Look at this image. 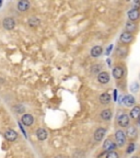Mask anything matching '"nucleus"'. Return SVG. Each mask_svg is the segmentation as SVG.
Segmentation results:
<instances>
[{
	"instance_id": "5",
	"label": "nucleus",
	"mask_w": 140,
	"mask_h": 158,
	"mask_svg": "<svg viewBox=\"0 0 140 158\" xmlns=\"http://www.w3.org/2000/svg\"><path fill=\"white\" fill-rule=\"evenodd\" d=\"M5 138L9 142H14L18 138V133L12 128H9L5 132Z\"/></svg>"
},
{
	"instance_id": "21",
	"label": "nucleus",
	"mask_w": 140,
	"mask_h": 158,
	"mask_svg": "<svg viewBox=\"0 0 140 158\" xmlns=\"http://www.w3.org/2000/svg\"><path fill=\"white\" fill-rule=\"evenodd\" d=\"M136 29H137V25L135 24V22H130V21H128V22L126 23V32L131 33V34H133V32L134 31H136Z\"/></svg>"
},
{
	"instance_id": "3",
	"label": "nucleus",
	"mask_w": 140,
	"mask_h": 158,
	"mask_svg": "<svg viewBox=\"0 0 140 158\" xmlns=\"http://www.w3.org/2000/svg\"><path fill=\"white\" fill-rule=\"evenodd\" d=\"M117 122L122 127H127V126H129V116L125 113H121L118 115Z\"/></svg>"
},
{
	"instance_id": "32",
	"label": "nucleus",
	"mask_w": 140,
	"mask_h": 158,
	"mask_svg": "<svg viewBox=\"0 0 140 158\" xmlns=\"http://www.w3.org/2000/svg\"><path fill=\"white\" fill-rule=\"evenodd\" d=\"M107 64L110 65V66H111V59H107Z\"/></svg>"
},
{
	"instance_id": "1",
	"label": "nucleus",
	"mask_w": 140,
	"mask_h": 158,
	"mask_svg": "<svg viewBox=\"0 0 140 158\" xmlns=\"http://www.w3.org/2000/svg\"><path fill=\"white\" fill-rule=\"evenodd\" d=\"M2 27L8 31H11L15 27V20L11 17H7L2 20Z\"/></svg>"
},
{
	"instance_id": "31",
	"label": "nucleus",
	"mask_w": 140,
	"mask_h": 158,
	"mask_svg": "<svg viewBox=\"0 0 140 158\" xmlns=\"http://www.w3.org/2000/svg\"><path fill=\"white\" fill-rule=\"evenodd\" d=\"M55 158H65L64 156H62V155H59V156H57V157H55Z\"/></svg>"
},
{
	"instance_id": "12",
	"label": "nucleus",
	"mask_w": 140,
	"mask_h": 158,
	"mask_svg": "<svg viewBox=\"0 0 140 158\" xmlns=\"http://www.w3.org/2000/svg\"><path fill=\"white\" fill-rule=\"evenodd\" d=\"M128 18L130 20V22H135L140 18V11L139 10H134L131 9L129 12H128Z\"/></svg>"
},
{
	"instance_id": "27",
	"label": "nucleus",
	"mask_w": 140,
	"mask_h": 158,
	"mask_svg": "<svg viewBox=\"0 0 140 158\" xmlns=\"http://www.w3.org/2000/svg\"><path fill=\"white\" fill-rule=\"evenodd\" d=\"M134 151H135V144L130 143L129 144V146H128V148H127V153L130 154V153H133Z\"/></svg>"
},
{
	"instance_id": "30",
	"label": "nucleus",
	"mask_w": 140,
	"mask_h": 158,
	"mask_svg": "<svg viewBox=\"0 0 140 158\" xmlns=\"http://www.w3.org/2000/svg\"><path fill=\"white\" fill-rule=\"evenodd\" d=\"M113 97H114V101H116L117 100V90H114Z\"/></svg>"
},
{
	"instance_id": "4",
	"label": "nucleus",
	"mask_w": 140,
	"mask_h": 158,
	"mask_svg": "<svg viewBox=\"0 0 140 158\" xmlns=\"http://www.w3.org/2000/svg\"><path fill=\"white\" fill-rule=\"evenodd\" d=\"M30 7H31V2L27 0H20L17 5V8L20 12H25L30 9Z\"/></svg>"
},
{
	"instance_id": "19",
	"label": "nucleus",
	"mask_w": 140,
	"mask_h": 158,
	"mask_svg": "<svg viewBox=\"0 0 140 158\" xmlns=\"http://www.w3.org/2000/svg\"><path fill=\"white\" fill-rule=\"evenodd\" d=\"M101 118L104 121H110L112 118V111L110 109H105L101 112Z\"/></svg>"
},
{
	"instance_id": "24",
	"label": "nucleus",
	"mask_w": 140,
	"mask_h": 158,
	"mask_svg": "<svg viewBox=\"0 0 140 158\" xmlns=\"http://www.w3.org/2000/svg\"><path fill=\"white\" fill-rule=\"evenodd\" d=\"M14 111H17L18 113H22V112H24V106L18 104V106H14Z\"/></svg>"
},
{
	"instance_id": "10",
	"label": "nucleus",
	"mask_w": 140,
	"mask_h": 158,
	"mask_svg": "<svg viewBox=\"0 0 140 158\" xmlns=\"http://www.w3.org/2000/svg\"><path fill=\"white\" fill-rule=\"evenodd\" d=\"M103 148H104V151L107 152V153L108 152H113L116 148V144L114 143L113 141H111V139H106L103 144Z\"/></svg>"
},
{
	"instance_id": "11",
	"label": "nucleus",
	"mask_w": 140,
	"mask_h": 158,
	"mask_svg": "<svg viewBox=\"0 0 140 158\" xmlns=\"http://www.w3.org/2000/svg\"><path fill=\"white\" fill-rule=\"evenodd\" d=\"M98 81L103 85L107 84V82L110 81V75H108V73H106V72L100 73L98 76Z\"/></svg>"
},
{
	"instance_id": "17",
	"label": "nucleus",
	"mask_w": 140,
	"mask_h": 158,
	"mask_svg": "<svg viewBox=\"0 0 140 158\" xmlns=\"http://www.w3.org/2000/svg\"><path fill=\"white\" fill-rule=\"evenodd\" d=\"M47 135H48V134H47V131L45 128H37L36 136L39 141H45L47 138Z\"/></svg>"
},
{
	"instance_id": "34",
	"label": "nucleus",
	"mask_w": 140,
	"mask_h": 158,
	"mask_svg": "<svg viewBox=\"0 0 140 158\" xmlns=\"http://www.w3.org/2000/svg\"><path fill=\"white\" fill-rule=\"evenodd\" d=\"M139 118H140V116H139ZM139 123H140V118H139Z\"/></svg>"
},
{
	"instance_id": "20",
	"label": "nucleus",
	"mask_w": 140,
	"mask_h": 158,
	"mask_svg": "<svg viewBox=\"0 0 140 158\" xmlns=\"http://www.w3.org/2000/svg\"><path fill=\"white\" fill-rule=\"evenodd\" d=\"M100 102H101L102 104L110 103V102H111V96H110V94H107V92L102 94L101 97H100Z\"/></svg>"
},
{
	"instance_id": "33",
	"label": "nucleus",
	"mask_w": 140,
	"mask_h": 158,
	"mask_svg": "<svg viewBox=\"0 0 140 158\" xmlns=\"http://www.w3.org/2000/svg\"><path fill=\"white\" fill-rule=\"evenodd\" d=\"M131 158H139L138 156H134V157H131Z\"/></svg>"
},
{
	"instance_id": "26",
	"label": "nucleus",
	"mask_w": 140,
	"mask_h": 158,
	"mask_svg": "<svg viewBox=\"0 0 140 158\" xmlns=\"http://www.w3.org/2000/svg\"><path fill=\"white\" fill-rule=\"evenodd\" d=\"M91 70L93 74H96V73H98L100 70H101V65H95V66L92 67Z\"/></svg>"
},
{
	"instance_id": "2",
	"label": "nucleus",
	"mask_w": 140,
	"mask_h": 158,
	"mask_svg": "<svg viewBox=\"0 0 140 158\" xmlns=\"http://www.w3.org/2000/svg\"><path fill=\"white\" fill-rule=\"evenodd\" d=\"M115 139H116V145L117 146H123L126 143V134L122 130H118L115 133Z\"/></svg>"
},
{
	"instance_id": "8",
	"label": "nucleus",
	"mask_w": 140,
	"mask_h": 158,
	"mask_svg": "<svg viewBox=\"0 0 140 158\" xmlns=\"http://www.w3.org/2000/svg\"><path fill=\"white\" fill-rule=\"evenodd\" d=\"M134 40V36L131 33H128V32H123L121 34V42L123 43V44H129V43H131V41Z\"/></svg>"
},
{
	"instance_id": "13",
	"label": "nucleus",
	"mask_w": 140,
	"mask_h": 158,
	"mask_svg": "<svg viewBox=\"0 0 140 158\" xmlns=\"http://www.w3.org/2000/svg\"><path fill=\"white\" fill-rule=\"evenodd\" d=\"M113 76L116 79H121L124 76V68L122 66H116L113 69Z\"/></svg>"
},
{
	"instance_id": "15",
	"label": "nucleus",
	"mask_w": 140,
	"mask_h": 158,
	"mask_svg": "<svg viewBox=\"0 0 140 158\" xmlns=\"http://www.w3.org/2000/svg\"><path fill=\"white\" fill-rule=\"evenodd\" d=\"M137 135H138L137 128H136L135 126H129L127 132H126V136H128L130 139H135V138L137 137Z\"/></svg>"
},
{
	"instance_id": "6",
	"label": "nucleus",
	"mask_w": 140,
	"mask_h": 158,
	"mask_svg": "<svg viewBox=\"0 0 140 158\" xmlns=\"http://www.w3.org/2000/svg\"><path fill=\"white\" fill-rule=\"evenodd\" d=\"M21 122H22L23 125L25 126H31L33 123H34V118H33L31 114L29 113H25L22 115V118H21Z\"/></svg>"
},
{
	"instance_id": "35",
	"label": "nucleus",
	"mask_w": 140,
	"mask_h": 158,
	"mask_svg": "<svg viewBox=\"0 0 140 158\" xmlns=\"http://www.w3.org/2000/svg\"><path fill=\"white\" fill-rule=\"evenodd\" d=\"M0 5H1V1H0Z\"/></svg>"
},
{
	"instance_id": "25",
	"label": "nucleus",
	"mask_w": 140,
	"mask_h": 158,
	"mask_svg": "<svg viewBox=\"0 0 140 158\" xmlns=\"http://www.w3.org/2000/svg\"><path fill=\"white\" fill-rule=\"evenodd\" d=\"M138 87H139V85H138V82H133L130 86V90L133 92H137L138 91Z\"/></svg>"
},
{
	"instance_id": "14",
	"label": "nucleus",
	"mask_w": 140,
	"mask_h": 158,
	"mask_svg": "<svg viewBox=\"0 0 140 158\" xmlns=\"http://www.w3.org/2000/svg\"><path fill=\"white\" fill-rule=\"evenodd\" d=\"M103 53V48H102L100 45H96V46H93L91 49V56L96 58V57H100Z\"/></svg>"
},
{
	"instance_id": "18",
	"label": "nucleus",
	"mask_w": 140,
	"mask_h": 158,
	"mask_svg": "<svg viewBox=\"0 0 140 158\" xmlns=\"http://www.w3.org/2000/svg\"><path fill=\"white\" fill-rule=\"evenodd\" d=\"M27 24H29V27H36L41 24V20L36 17H31L29 20H27Z\"/></svg>"
},
{
	"instance_id": "29",
	"label": "nucleus",
	"mask_w": 140,
	"mask_h": 158,
	"mask_svg": "<svg viewBox=\"0 0 140 158\" xmlns=\"http://www.w3.org/2000/svg\"><path fill=\"white\" fill-rule=\"evenodd\" d=\"M112 49H113V45H110V46L107 47V48H106V52H105V54L106 55H110L111 54V52H112Z\"/></svg>"
},
{
	"instance_id": "7",
	"label": "nucleus",
	"mask_w": 140,
	"mask_h": 158,
	"mask_svg": "<svg viewBox=\"0 0 140 158\" xmlns=\"http://www.w3.org/2000/svg\"><path fill=\"white\" fill-rule=\"evenodd\" d=\"M105 133H106V130H105V128L98 127V130H96V131L94 132V135H93L94 141H95V142H101L102 139H103V137H104V135H105Z\"/></svg>"
},
{
	"instance_id": "28",
	"label": "nucleus",
	"mask_w": 140,
	"mask_h": 158,
	"mask_svg": "<svg viewBox=\"0 0 140 158\" xmlns=\"http://www.w3.org/2000/svg\"><path fill=\"white\" fill-rule=\"evenodd\" d=\"M133 6H134V7H133V9H134V10L140 9V1H138V0H137V1H134V2H133Z\"/></svg>"
},
{
	"instance_id": "23",
	"label": "nucleus",
	"mask_w": 140,
	"mask_h": 158,
	"mask_svg": "<svg viewBox=\"0 0 140 158\" xmlns=\"http://www.w3.org/2000/svg\"><path fill=\"white\" fill-rule=\"evenodd\" d=\"M105 158H119V155H118V154L116 153L115 151L108 152V153L106 154V157Z\"/></svg>"
},
{
	"instance_id": "16",
	"label": "nucleus",
	"mask_w": 140,
	"mask_h": 158,
	"mask_svg": "<svg viewBox=\"0 0 140 158\" xmlns=\"http://www.w3.org/2000/svg\"><path fill=\"white\" fill-rule=\"evenodd\" d=\"M128 53V49L126 46H123V45H121V46H118L117 49H116V55H117L119 58H123V57H125L126 55H127Z\"/></svg>"
},
{
	"instance_id": "22",
	"label": "nucleus",
	"mask_w": 140,
	"mask_h": 158,
	"mask_svg": "<svg viewBox=\"0 0 140 158\" xmlns=\"http://www.w3.org/2000/svg\"><path fill=\"white\" fill-rule=\"evenodd\" d=\"M130 118H138L140 116V106H134V109L130 111Z\"/></svg>"
},
{
	"instance_id": "9",
	"label": "nucleus",
	"mask_w": 140,
	"mask_h": 158,
	"mask_svg": "<svg viewBox=\"0 0 140 158\" xmlns=\"http://www.w3.org/2000/svg\"><path fill=\"white\" fill-rule=\"evenodd\" d=\"M135 102H136L135 98H134V97L131 96V94L125 96L123 98V100H122V103H123L125 106H134V104H135Z\"/></svg>"
}]
</instances>
